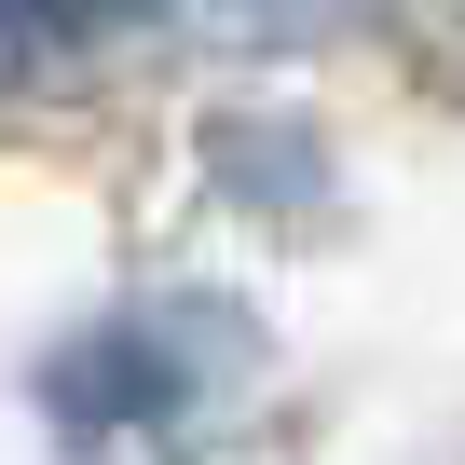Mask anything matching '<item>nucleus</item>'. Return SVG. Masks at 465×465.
Wrapping results in <instances>:
<instances>
[{"instance_id": "f257e3e1", "label": "nucleus", "mask_w": 465, "mask_h": 465, "mask_svg": "<svg viewBox=\"0 0 465 465\" xmlns=\"http://www.w3.org/2000/svg\"><path fill=\"white\" fill-rule=\"evenodd\" d=\"M124 0H0V69H42V55H83Z\"/></svg>"}, {"instance_id": "f03ea898", "label": "nucleus", "mask_w": 465, "mask_h": 465, "mask_svg": "<svg viewBox=\"0 0 465 465\" xmlns=\"http://www.w3.org/2000/svg\"><path fill=\"white\" fill-rule=\"evenodd\" d=\"M192 28H232V42H288V28H329L342 0H178Z\"/></svg>"}]
</instances>
